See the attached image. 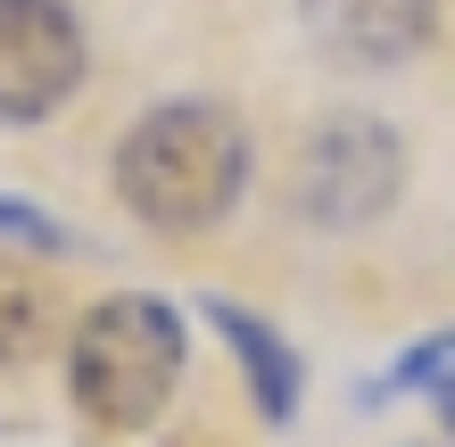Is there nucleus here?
Segmentation results:
<instances>
[{"mask_svg": "<svg viewBox=\"0 0 455 447\" xmlns=\"http://www.w3.org/2000/svg\"><path fill=\"white\" fill-rule=\"evenodd\" d=\"M0 241H9V249H34V257H75V249H84L59 216H50V207L9 199V191H0Z\"/></svg>", "mask_w": 455, "mask_h": 447, "instance_id": "obj_9", "label": "nucleus"}, {"mask_svg": "<svg viewBox=\"0 0 455 447\" xmlns=\"http://www.w3.org/2000/svg\"><path fill=\"white\" fill-rule=\"evenodd\" d=\"M439 414H447V439H455V389H439Z\"/></svg>", "mask_w": 455, "mask_h": 447, "instance_id": "obj_10", "label": "nucleus"}, {"mask_svg": "<svg viewBox=\"0 0 455 447\" xmlns=\"http://www.w3.org/2000/svg\"><path fill=\"white\" fill-rule=\"evenodd\" d=\"M207 323H216V339L232 348V364L249 373L257 414H265V423H290V414H299V398H307V356L290 348V339L265 323V315L232 307V299H207Z\"/></svg>", "mask_w": 455, "mask_h": 447, "instance_id": "obj_6", "label": "nucleus"}, {"mask_svg": "<svg viewBox=\"0 0 455 447\" xmlns=\"http://www.w3.org/2000/svg\"><path fill=\"white\" fill-rule=\"evenodd\" d=\"M406 389H455V331H431V339H414L406 356L381 373V398H406Z\"/></svg>", "mask_w": 455, "mask_h": 447, "instance_id": "obj_8", "label": "nucleus"}, {"mask_svg": "<svg viewBox=\"0 0 455 447\" xmlns=\"http://www.w3.org/2000/svg\"><path fill=\"white\" fill-rule=\"evenodd\" d=\"M249 124L224 100H166L116 141V199L149 232H207L249 191Z\"/></svg>", "mask_w": 455, "mask_h": 447, "instance_id": "obj_1", "label": "nucleus"}, {"mask_svg": "<svg viewBox=\"0 0 455 447\" xmlns=\"http://www.w3.org/2000/svg\"><path fill=\"white\" fill-rule=\"evenodd\" d=\"M299 25L331 67L381 75V67H406L414 50H431L439 0H299Z\"/></svg>", "mask_w": 455, "mask_h": 447, "instance_id": "obj_5", "label": "nucleus"}, {"mask_svg": "<svg viewBox=\"0 0 455 447\" xmlns=\"http://www.w3.org/2000/svg\"><path fill=\"white\" fill-rule=\"evenodd\" d=\"M182 356H191V339H182V315L166 299H141V291L100 299L67 339V398L100 431H141L166 414Z\"/></svg>", "mask_w": 455, "mask_h": 447, "instance_id": "obj_2", "label": "nucleus"}, {"mask_svg": "<svg viewBox=\"0 0 455 447\" xmlns=\"http://www.w3.org/2000/svg\"><path fill=\"white\" fill-rule=\"evenodd\" d=\"M42 339H50V291L25 266H0V364L42 356Z\"/></svg>", "mask_w": 455, "mask_h": 447, "instance_id": "obj_7", "label": "nucleus"}, {"mask_svg": "<svg viewBox=\"0 0 455 447\" xmlns=\"http://www.w3.org/2000/svg\"><path fill=\"white\" fill-rule=\"evenodd\" d=\"M84 17L67 0H0V124H42L84 92Z\"/></svg>", "mask_w": 455, "mask_h": 447, "instance_id": "obj_4", "label": "nucleus"}, {"mask_svg": "<svg viewBox=\"0 0 455 447\" xmlns=\"http://www.w3.org/2000/svg\"><path fill=\"white\" fill-rule=\"evenodd\" d=\"M397 191H406V141L381 116H323L299 149V174H290V199L315 232L381 224Z\"/></svg>", "mask_w": 455, "mask_h": 447, "instance_id": "obj_3", "label": "nucleus"}]
</instances>
